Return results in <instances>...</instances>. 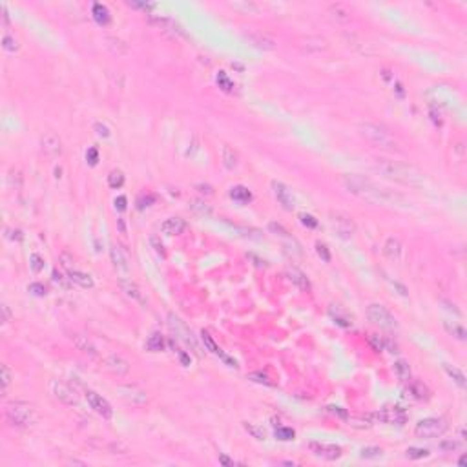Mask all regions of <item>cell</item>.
<instances>
[{
    "label": "cell",
    "mask_w": 467,
    "mask_h": 467,
    "mask_svg": "<svg viewBox=\"0 0 467 467\" xmlns=\"http://www.w3.org/2000/svg\"><path fill=\"white\" fill-rule=\"evenodd\" d=\"M59 263H60V265H62L64 268H66V270H73L75 259H73V256H71V254L62 252V254L59 256Z\"/></svg>",
    "instance_id": "cell-44"
},
{
    "label": "cell",
    "mask_w": 467,
    "mask_h": 467,
    "mask_svg": "<svg viewBox=\"0 0 467 467\" xmlns=\"http://www.w3.org/2000/svg\"><path fill=\"white\" fill-rule=\"evenodd\" d=\"M409 393H411V396L413 398H416V400L420 401H427L431 400V389L423 383V381H418V380H409Z\"/></svg>",
    "instance_id": "cell-21"
},
{
    "label": "cell",
    "mask_w": 467,
    "mask_h": 467,
    "mask_svg": "<svg viewBox=\"0 0 467 467\" xmlns=\"http://www.w3.org/2000/svg\"><path fill=\"white\" fill-rule=\"evenodd\" d=\"M86 159L90 164H97V159H99V152L95 150V148H90L86 154Z\"/></svg>",
    "instance_id": "cell-54"
},
{
    "label": "cell",
    "mask_w": 467,
    "mask_h": 467,
    "mask_svg": "<svg viewBox=\"0 0 467 467\" xmlns=\"http://www.w3.org/2000/svg\"><path fill=\"white\" fill-rule=\"evenodd\" d=\"M104 365H106V369L110 373L117 374V376H124V374L130 373V363H128L122 356H119V354L108 356L106 360H104Z\"/></svg>",
    "instance_id": "cell-17"
},
{
    "label": "cell",
    "mask_w": 467,
    "mask_h": 467,
    "mask_svg": "<svg viewBox=\"0 0 467 467\" xmlns=\"http://www.w3.org/2000/svg\"><path fill=\"white\" fill-rule=\"evenodd\" d=\"M394 373H396V378L401 383H407L411 380V367H409V363L405 360L394 361Z\"/></svg>",
    "instance_id": "cell-28"
},
{
    "label": "cell",
    "mask_w": 467,
    "mask_h": 467,
    "mask_svg": "<svg viewBox=\"0 0 467 467\" xmlns=\"http://www.w3.org/2000/svg\"><path fill=\"white\" fill-rule=\"evenodd\" d=\"M110 257H112V263H114V268L119 274H128L130 272V263H128V257L124 256V252L120 250L117 245L110 248Z\"/></svg>",
    "instance_id": "cell-20"
},
{
    "label": "cell",
    "mask_w": 467,
    "mask_h": 467,
    "mask_svg": "<svg viewBox=\"0 0 467 467\" xmlns=\"http://www.w3.org/2000/svg\"><path fill=\"white\" fill-rule=\"evenodd\" d=\"M6 418L15 427H29L37 420V411L26 401H9L6 405Z\"/></svg>",
    "instance_id": "cell-4"
},
{
    "label": "cell",
    "mask_w": 467,
    "mask_h": 467,
    "mask_svg": "<svg viewBox=\"0 0 467 467\" xmlns=\"http://www.w3.org/2000/svg\"><path fill=\"white\" fill-rule=\"evenodd\" d=\"M2 46H4V49H7V51H11V53H15V51H19V40L13 39L11 35H4V39H2Z\"/></svg>",
    "instance_id": "cell-40"
},
{
    "label": "cell",
    "mask_w": 467,
    "mask_h": 467,
    "mask_svg": "<svg viewBox=\"0 0 467 467\" xmlns=\"http://www.w3.org/2000/svg\"><path fill=\"white\" fill-rule=\"evenodd\" d=\"M49 391H51V394H53L57 400L66 403V405H77V403H79V394L75 393L68 383H64V381L51 380L49 381Z\"/></svg>",
    "instance_id": "cell-9"
},
{
    "label": "cell",
    "mask_w": 467,
    "mask_h": 467,
    "mask_svg": "<svg viewBox=\"0 0 467 467\" xmlns=\"http://www.w3.org/2000/svg\"><path fill=\"white\" fill-rule=\"evenodd\" d=\"M0 374H2V396H6L7 389H9V385H11L13 376H11V371H9L7 365H0Z\"/></svg>",
    "instance_id": "cell-35"
},
{
    "label": "cell",
    "mask_w": 467,
    "mask_h": 467,
    "mask_svg": "<svg viewBox=\"0 0 467 467\" xmlns=\"http://www.w3.org/2000/svg\"><path fill=\"white\" fill-rule=\"evenodd\" d=\"M230 197H232L234 201H237V203H248V201L252 199V194H250V190H248L247 187L237 185V187L230 188Z\"/></svg>",
    "instance_id": "cell-30"
},
{
    "label": "cell",
    "mask_w": 467,
    "mask_h": 467,
    "mask_svg": "<svg viewBox=\"0 0 467 467\" xmlns=\"http://www.w3.org/2000/svg\"><path fill=\"white\" fill-rule=\"evenodd\" d=\"M316 252H318V256H320V257L325 261V263H328V261H330V252H328V248L325 247V245L316 243Z\"/></svg>",
    "instance_id": "cell-49"
},
{
    "label": "cell",
    "mask_w": 467,
    "mask_h": 467,
    "mask_svg": "<svg viewBox=\"0 0 467 467\" xmlns=\"http://www.w3.org/2000/svg\"><path fill=\"white\" fill-rule=\"evenodd\" d=\"M27 290L31 294H35V296H46V287L40 285V283H31V285L27 287Z\"/></svg>",
    "instance_id": "cell-51"
},
{
    "label": "cell",
    "mask_w": 467,
    "mask_h": 467,
    "mask_svg": "<svg viewBox=\"0 0 467 467\" xmlns=\"http://www.w3.org/2000/svg\"><path fill=\"white\" fill-rule=\"evenodd\" d=\"M308 449L314 453V456L323 458V460H328V462L338 460V458H341V454H343L341 447L334 445V444H325V442H310V444H308Z\"/></svg>",
    "instance_id": "cell-10"
},
{
    "label": "cell",
    "mask_w": 467,
    "mask_h": 467,
    "mask_svg": "<svg viewBox=\"0 0 467 467\" xmlns=\"http://www.w3.org/2000/svg\"><path fill=\"white\" fill-rule=\"evenodd\" d=\"M245 39L252 44V46L259 47V49H265V51H270V49H274L276 47V42H274V39H270L268 35H263V33H247L245 35Z\"/></svg>",
    "instance_id": "cell-22"
},
{
    "label": "cell",
    "mask_w": 467,
    "mask_h": 467,
    "mask_svg": "<svg viewBox=\"0 0 467 467\" xmlns=\"http://www.w3.org/2000/svg\"><path fill=\"white\" fill-rule=\"evenodd\" d=\"M185 228H187V221L181 217H168L161 223V232L166 235H179L185 232Z\"/></svg>",
    "instance_id": "cell-19"
},
{
    "label": "cell",
    "mask_w": 467,
    "mask_h": 467,
    "mask_svg": "<svg viewBox=\"0 0 467 467\" xmlns=\"http://www.w3.org/2000/svg\"><path fill=\"white\" fill-rule=\"evenodd\" d=\"M130 7L134 9H142V11H152L155 9V4H148V2H126Z\"/></svg>",
    "instance_id": "cell-50"
},
{
    "label": "cell",
    "mask_w": 467,
    "mask_h": 467,
    "mask_svg": "<svg viewBox=\"0 0 467 467\" xmlns=\"http://www.w3.org/2000/svg\"><path fill=\"white\" fill-rule=\"evenodd\" d=\"M328 411H330V413H334V414H338L340 418H349L347 411H343L341 407H328Z\"/></svg>",
    "instance_id": "cell-57"
},
{
    "label": "cell",
    "mask_w": 467,
    "mask_h": 467,
    "mask_svg": "<svg viewBox=\"0 0 467 467\" xmlns=\"http://www.w3.org/2000/svg\"><path fill=\"white\" fill-rule=\"evenodd\" d=\"M119 287L120 290L126 294L128 298H132L134 301L140 303V305H146V300H144V294L140 290V287L135 283V281L128 280V278H119Z\"/></svg>",
    "instance_id": "cell-16"
},
{
    "label": "cell",
    "mask_w": 467,
    "mask_h": 467,
    "mask_svg": "<svg viewBox=\"0 0 467 467\" xmlns=\"http://www.w3.org/2000/svg\"><path fill=\"white\" fill-rule=\"evenodd\" d=\"M190 210L195 212L197 215H203V217H210V215H212V207L207 205L205 201H201V199L190 201Z\"/></svg>",
    "instance_id": "cell-32"
},
{
    "label": "cell",
    "mask_w": 467,
    "mask_h": 467,
    "mask_svg": "<svg viewBox=\"0 0 467 467\" xmlns=\"http://www.w3.org/2000/svg\"><path fill=\"white\" fill-rule=\"evenodd\" d=\"M371 341L374 343V347H376V350H380L381 349V341H378V338H376V334H373V338H371Z\"/></svg>",
    "instance_id": "cell-60"
},
{
    "label": "cell",
    "mask_w": 467,
    "mask_h": 467,
    "mask_svg": "<svg viewBox=\"0 0 467 467\" xmlns=\"http://www.w3.org/2000/svg\"><path fill=\"white\" fill-rule=\"evenodd\" d=\"M405 456L411 458V460H420V458L429 456V451L427 449H420V447H409L407 451H405Z\"/></svg>",
    "instance_id": "cell-39"
},
{
    "label": "cell",
    "mask_w": 467,
    "mask_h": 467,
    "mask_svg": "<svg viewBox=\"0 0 467 467\" xmlns=\"http://www.w3.org/2000/svg\"><path fill=\"white\" fill-rule=\"evenodd\" d=\"M449 423L445 418H423L416 423L414 427V434L418 438H425V440H431V438H438L442 434L447 431Z\"/></svg>",
    "instance_id": "cell-5"
},
{
    "label": "cell",
    "mask_w": 467,
    "mask_h": 467,
    "mask_svg": "<svg viewBox=\"0 0 467 467\" xmlns=\"http://www.w3.org/2000/svg\"><path fill=\"white\" fill-rule=\"evenodd\" d=\"M223 164H225L228 170L237 168V154H235L234 148H230L228 144L223 146Z\"/></svg>",
    "instance_id": "cell-33"
},
{
    "label": "cell",
    "mask_w": 467,
    "mask_h": 467,
    "mask_svg": "<svg viewBox=\"0 0 467 467\" xmlns=\"http://www.w3.org/2000/svg\"><path fill=\"white\" fill-rule=\"evenodd\" d=\"M330 225L336 230V234L341 239H350L356 234V225H354L352 217L341 214V212H332L330 214Z\"/></svg>",
    "instance_id": "cell-8"
},
{
    "label": "cell",
    "mask_w": 467,
    "mask_h": 467,
    "mask_svg": "<svg viewBox=\"0 0 467 467\" xmlns=\"http://www.w3.org/2000/svg\"><path fill=\"white\" fill-rule=\"evenodd\" d=\"M95 130H97V134L102 135V137H108V135H110V130H108L104 124H100V122H97V124H95Z\"/></svg>",
    "instance_id": "cell-56"
},
{
    "label": "cell",
    "mask_w": 467,
    "mask_h": 467,
    "mask_svg": "<svg viewBox=\"0 0 467 467\" xmlns=\"http://www.w3.org/2000/svg\"><path fill=\"white\" fill-rule=\"evenodd\" d=\"M150 245H152V248H154V250H155V254H157V256H161L163 259L166 257V252H164V247H163V243H161L159 237H157L155 234H152V235H150Z\"/></svg>",
    "instance_id": "cell-43"
},
{
    "label": "cell",
    "mask_w": 467,
    "mask_h": 467,
    "mask_svg": "<svg viewBox=\"0 0 467 467\" xmlns=\"http://www.w3.org/2000/svg\"><path fill=\"white\" fill-rule=\"evenodd\" d=\"M0 310H2V323L6 325V323H9V321H11V318H13V316H11V310H9V307H7L6 303L0 307Z\"/></svg>",
    "instance_id": "cell-53"
},
{
    "label": "cell",
    "mask_w": 467,
    "mask_h": 467,
    "mask_svg": "<svg viewBox=\"0 0 467 467\" xmlns=\"http://www.w3.org/2000/svg\"><path fill=\"white\" fill-rule=\"evenodd\" d=\"M248 378L252 381H257V383H265V385H272V381H270V378H268L267 374L263 373H252L248 374Z\"/></svg>",
    "instance_id": "cell-48"
},
{
    "label": "cell",
    "mask_w": 467,
    "mask_h": 467,
    "mask_svg": "<svg viewBox=\"0 0 467 467\" xmlns=\"http://www.w3.org/2000/svg\"><path fill=\"white\" fill-rule=\"evenodd\" d=\"M268 230H270V232H274V234H276V235H280V237H283V239H287V237H290V235H288V232H287V230H285V228H283V227H281L280 223H270V225H268Z\"/></svg>",
    "instance_id": "cell-46"
},
{
    "label": "cell",
    "mask_w": 467,
    "mask_h": 467,
    "mask_svg": "<svg viewBox=\"0 0 467 467\" xmlns=\"http://www.w3.org/2000/svg\"><path fill=\"white\" fill-rule=\"evenodd\" d=\"M374 421H383V423H391V425H403L407 421V414L401 407H385L381 409L380 413L373 414Z\"/></svg>",
    "instance_id": "cell-11"
},
{
    "label": "cell",
    "mask_w": 467,
    "mask_h": 467,
    "mask_svg": "<svg viewBox=\"0 0 467 467\" xmlns=\"http://www.w3.org/2000/svg\"><path fill=\"white\" fill-rule=\"evenodd\" d=\"M115 208H117L119 212L126 210V197H124V195H119V197L115 199Z\"/></svg>",
    "instance_id": "cell-55"
},
{
    "label": "cell",
    "mask_w": 467,
    "mask_h": 467,
    "mask_svg": "<svg viewBox=\"0 0 467 467\" xmlns=\"http://www.w3.org/2000/svg\"><path fill=\"white\" fill-rule=\"evenodd\" d=\"M0 11H2V19H4V24H7V22H9V15H7L6 4H0Z\"/></svg>",
    "instance_id": "cell-58"
},
{
    "label": "cell",
    "mask_w": 467,
    "mask_h": 467,
    "mask_svg": "<svg viewBox=\"0 0 467 467\" xmlns=\"http://www.w3.org/2000/svg\"><path fill=\"white\" fill-rule=\"evenodd\" d=\"M92 15H93L95 22L100 24V26H106V24H110V20H112L108 7L102 6V4H93V7H92Z\"/></svg>",
    "instance_id": "cell-27"
},
{
    "label": "cell",
    "mask_w": 467,
    "mask_h": 467,
    "mask_svg": "<svg viewBox=\"0 0 467 467\" xmlns=\"http://www.w3.org/2000/svg\"><path fill=\"white\" fill-rule=\"evenodd\" d=\"M219 462L223 466H234V460H230L227 454H219Z\"/></svg>",
    "instance_id": "cell-59"
},
{
    "label": "cell",
    "mask_w": 467,
    "mask_h": 467,
    "mask_svg": "<svg viewBox=\"0 0 467 467\" xmlns=\"http://www.w3.org/2000/svg\"><path fill=\"white\" fill-rule=\"evenodd\" d=\"M51 280H53L55 285H59L60 288H64V290H70L71 288V280L68 278V276H64V274H60L59 270H53V274H51Z\"/></svg>",
    "instance_id": "cell-34"
},
{
    "label": "cell",
    "mask_w": 467,
    "mask_h": 467,
    "mask_svg": "<svg viewBox=\"0 0 467 467\" xmlns=\"http://www.w3.org/2000/svg\"><path fill=\"white\" fill-rule=\"evenodd\" d=\"M243 427H245V431H247L252 438H256V440H265V431H263L261 427L254 425V423H250V421H243Z\"/></svg>",
    "instance_id": "cell-37"
},
{
    "label": "cell",
    "mask_w": 467,
    "mask_h": 467,
    "mask_svg": "<svg viewBox=\"0 0 467 467\" xmlns=\"http://www.w3.org/2000/svg\"><path fill=\"white\" fill-rule=\"evenodd\" d=\"M274 436L281 442H290V440H294L296 431H294L292 427H278L276 431H274Z\"/></svg>",
    "instance_id": "cell-36"
},
{
    "label": "cell",
    "mask_w": 467,
    "mask_h": 467,
    "mask_svg": "<svg viewBox=\"0 0 467 467\" xmlns=\"http://www.w3.org/2000/svg\"><path fill=\"white\" fill-rule=\"evenodd\" d=\"M444 371L449 374V378H453V381L458 385L460 389H466V376H464V373H462L458 367H453V365H449V363H444Z\"/></svg>",
    "instance_id": "cell-29"
},
{
    "label": "cell",
    "mask_w": 467,
    "mask_h": 467,
    "mask_svg": "<svg viewBox=\"0 0 467 467\" xmlns=\"http://www.w3.org/2000/svg\"><path fill=\"white\" fill-rule=\"evenodd\" d=\"M358 132L365 140H369L373 146L381 148V150H398V140L394 139L393 134L387 128L374 124V122H360Z\"/></svg>",
    "instance_id": "cell-3"
},
{
    "label": "cell",
    "mask_w": 467,
    "mask_h": 467,
    "mask_svg": "<svg viewBox=\"0 0 467 467\" xmlns=\"http://www.w3.org/2000/svg\"><path fill=\"white\" fill-rule=\"evenodd\" d=\"M401 250H403V247H401L400 239H396V237H389V239L383 243V254L387 256L389 259L400 261Z\"/></svg>",
    "instance_id": "cell-24"
},
{
    "label": "cell",
    "mask_w": 467,
    "mask_h": 467,
    "mask_svg": "<svg viewBox=\"0 0 467 467\" xmlns=\"http://www.w3.org/2000/svg\"><path fill=\"white\" fill-rule=\"evenodd\" d=\"M300 221H301V225H305L307 228H316V227H318V219H316L314 215H310V214H301Z\"/></svg>",
    "instance_id": "cell-47"
},
{
    "label": "cell",
    "mask_w": 467,
    "mask_h": 467,
    "mask_svg": "<svg viewBox=\"0 0 467 467\" xmlns=\"http://www.w3.org/2000/svg\"><path fill=\"white\" fill-rule=\"evenodd\" d=\"M272 192H274V197L278 199V203H280L285 210H292V208L296 207L294 195L287 185H283L280 181H272Z\"/></svg>",
    "instance_id": "cell-13"
},
{
    "label": "cell",
    "mask_w": 467,
    "mask_h": 467,
    "mask_svg": "<svg viewBox=\"0 0 467 467\" xmlns=\"http://www.w3.org/2000/svg\"><path fill=\"white\" fill-rule=\"evenodd\" d=\"M146 349L150 352H161V350H164V340H163V336H161L159 332L150 334L146 340Z\"/></svg>",
    "instance_id": "cell-31"
},
{
    "label": "cell",
    "mask_w": 467,
    "mask_h": 467,
    "mask_svg": "<svg viewBox=\"0 0 467 467\" xmlns=\"http://www.w3.org/2000/svg\"><path fill=\"white\" fill-rule=\"evenodd\" d=\"M29 267H31V270L33 272L39 274L42 268H44V259L40 257L39 254H31V257H29Z\"/></svg>",
    "instance_id": "cell-45"
},
{
    "label": "cell",
    "mask_w": 467,
    "mask_h": 467,
    "mask_svg": "<svg viewBox=\"0 0 467 467\" xmlns=\"http://www.w3.org/2000/svg\"><path fill=\"white\" fill-rule=\"evenodd\" d=\"M381 453H383V451H381L380 447H363L360 451V456L365 458V460H371V458H380Z\"/></svg>",
    "instance_id": "cell-42"
},
{
    "label": "cell",
    "mask_w": 467,
    "mask_h": 467,
    "mask_svg": "<svg viewBox=\"0 0 467 467\" xmlns=\"http://www.w3.org/2000/svg\"><path fill=\"white\" fill-rule=\"evenodd\" d=\"M343 187L347 188L350 194L358 195L360 199L373 203V205H381V207H398V208H409L411 201H407L401 194L381 188L374 181L361 177L356 174L343 175Z\"/></svg>",
    "instance_id": "cell-1"
},
{
    "label": "cell",
    "mask_w": 467,
    "mask_h": 467,
    "mask_svg": "<svg viewBox=\"0 0 467 467\" xmlns=\"http://www.w3.org/2000/svg\"><path fill=\"white\" fill-rule=\"evenodd\" d=\"M460 447V442L456 440H444L440 442V449H444V451H454V449Z\"/></svg>",
    "instance_id": "cell-52"
},
{
    "label": "cell",
    "mask_w": 467,
    "mask_h": 467,
    "mask_svg": "<svg viewBox=\"0 0 467 467\" xmlns=\"http://www.w3.org/2000/svg\"><path fill=\"white\" fill-rule=\"evenodd\" d=\"M119 393L132 405H146L148 403L146 393L137 387V385H119Z\"/></svg>",
    "instance_id": "cell-14"
},
{
    "label": "cell",
    "mask_w": 467,
    "mask_h": 467,
    "mask_svg": "<svg viewBox=\"0 0 467 467\" xmlns=\"http://www.w3.org/2000/svg\"><path fill=\"white\" fill-rule=\"evenodd\" d=\"M287 278L294 287H298L300 290H303V292H308V290H310V281H308V278L305 276V272H301L300 268L288 267L287 268Z\"/></svg>",
    "instance_id": "cell-18"
},
{
    "label": "cell",
    "mask_w": 467,
    "mask_h": 467,
    "mask_svg": "<svg viewBox=\"0 0 467 467\" xmlns=\"http://www.w3.org/2000/svg\"><path fill=\"white\" fill-rule=\"evenodd\" d=\"M108 185L112 188H120L124 185V174H122L120 170L110 172V175H108Z\"/></svg>",
    "instance_id": "cell-38"
},
{
    "label": "cell",
    "mask_w": 467,
    "mask_h": 467,
    "mask_svg": "<svg viewBox=\"0 0 467 467\" xmlns=\"http://www.w3.org/2000/svg\"><path fill=\"white\" fill-rule=\"evenodd\" d=\"M444 328H445V332H447L449 336H453L454 340H458V341L467 340V330L464 328V325L456 323V321L444 320Z\"/></svg>",
    "instance_id": "cell-26"
},
{
    "label": "cell",
    "mask_w": 467,
    "mask_h": 467,
    "mask_svg": "<svg viewBox=\"0 0 467 467\" xmlns=\"http://www.w3.org/2000/svg\"><path fill=\"white\" fill-rule=\"evenodd\" d=\"M367 318L369 321H373L374 325H378L380 328H385V330L398 328V320H396L393 314L387 310V307H383L381 303H371V305H369Z\"/></svg>",
    "instance_id": "cell-6"
},
{
    "label": "cell",
    "mask_w": 467,
    "mask_h": 467,
    "mask_svg": "<svg viewBox=\"0 0 467 467\" xmlns=\"http://www.w3.org/2000/svg\"><path fill=\"white\" fill-rule=\"evenodd\" d=\"M86 401L88 405L93 409L95 413L99 414V416H102V418H112L114 416V409H112V405H110V401L106 400V398H102L100 394H97L95 391H86Z\"/></svg>",
    "instance_id": "cell-12"
},
{
    "label": "cell",
    "mask_w": 467,
    "mask_h": 467,
    "mask_svg": "<svg viewBox=\"0 0 467 467\" xmlns=\"http://www.w3.org/2000/svg\"><path fill=\"white\" fill-rule=\"evenodd\" d=\"M217 84H219V88L225 90V92H232L234 90V82L228 79V75L225 73V71H219V75H217Z\"/></svg>",
    "instance_id": "cell-41"
},
{
    "label": "cell",
    "mask_w": 467,
    "mask_h": 467,
    "mask_svg": "<svg viewBox=\"0 0 467 467\" xmlns=\"http://www.w3.org/2000/svg\"><path fill=\"white\" fill-rule=\"evenodd\" d=\"M373 170L383 179H389L393 183L403 185V187L420 188L425 185V174L420 168L413 166L409 163H400V161L391 159H374Z\"/></svg>",
    "instance_id": "cell-2"
},
{
    "label": "cell",
    "mask_w": 467,
    "mask_h": 467,
    "mask_svg": "<svg viewBox=\"0 0 467 467\" xmlns=\"http://www.w3.org/2000/svg\"><path fill=\"white\" fill-rule=\"evenodd\" d=\"M40 146H42V152H44V154L51 155V157H57V155L62 154V140H60L59 135L53 134V132H46V134L42 135Z\"/></svg>",
    "instance_id": "cell-15"
},
{
    "label": "cell",
    "mask_w": 467,
    "mask_h": 467,
    "mask_svg": "<svg viewBox=\"0 0 467 467\" xmlns=\"http://www.w3.org/2000/svg\"><path fill=\"white\" fill-rule=\"evenodd\" d=\"M168 325H170V328L174 330L175 338L183 343V345H187L188 349H192V352H195L197 356H203V352H201L199 345H197V341H195V338L192 336V332L188 330V327L183 323V321L175 316V314H168Z\"/></svg>",
    "instance_id": "cell-7"
},
{
    "label": "cell",
    "mask_w": 467,
    "mask_h": 467,
    "mask_svg": "<svg viewBox=\"0 0 467 467\" xmlns=\"http://www.w3.org/2000/svg\"><path fill=\"white\" fill-rule=\"evenodd\" d=\"M71 341L73 345L77 347V350L84 354H90V356H97V349L93 347V343L88 340V336H82V334H71Z\"/></svg>",
    "instance_id": "cell-25"
},
{
    "label": "cell",
    "mask_w": 467,
    "mask_h": 467,
    "mask_svg": "<svg viewBox=\"0 0 467 467\" xmlns=\"http://www.w3.org/2000/svg\"><path fill=\"white\" fill-rule=\"evenodd\" d=\"M68 278L71 280L73 285H79L80 288H93L95 283L92 280V276L86 272H80V270H68Z\"/></svg>",
    "instance_id": "cell-23"
}]
</instances>
